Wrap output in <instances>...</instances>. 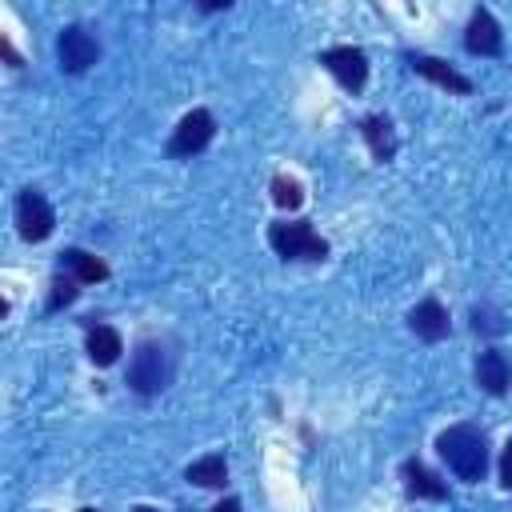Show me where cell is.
Wrapping results in <instances>:
<instances>
[{
    "label": "cell",
    "mask_w": 512,
    "mask_h": 512,
    "mask_svg": "<svg viewBox=\"0 0 512 512\" xmlns=\"http://www.w3.org/2000/svg\"><path fill=\"white\" fill-rule=\"evenodd\" d=\"M212 512H240V500H236V496H224V500H220Z\"/></svg>",
    "instance_id": "22"
},
{
    "label": "cell",
    "mask_w": 512,
    "mask_h": 512,
    "mask_svg": "<svg viewBox=\"0 0 512 512\" xmlns=\"http://www.w3.org/2000/svg\"><path fill=\"white\" fill-rule=\"evenodd\" d=\"M132 512H160V508H148V504H136Z\"/></svg>",
    "instance_id": "23"
},
{
    "label": "cell",
    "mask_w": 512,
    "mask_h": 512,
    "mask_svg": "<svg viewBox=\"0 0 512 512\" xmlns=\"http://www.w3.org/2000/svg\"><path fill=\"white\" fill-rule=\"evenodd\" d=\"M184 480H188V484H200V488H224V480H228V460H224L220 452H208V456H200V460H192V464L184 468Z\"/></svg>",
    "instance_id": "16"
},
{
    "label": "cell",
    "mask_w": 512,
    "mask_h": 512,
    "mask_svg": "<svg viewBox=\"0 0 512 512\" xmlns=\"http://www.w3.org/2000/svg\"><path fill=\"white\" fill-rule=\"evenodd\" d=\"M80 512H96V508H80Z\"/></svg>",
    "instance_id": "24"
},
{
    "label": "cell",
    "mask_w": 512,
    "mask_h": 512,
    "mask_svg": "<svg viewBox=\"0 0 512 512\" xmlns=\"http://www.w3.org/2000/svg\"><path fill=\"white\" fill-rule=\"evenodd\" d=\"M80 296V280L72 276V272H56L52 276V292H48V312H56V308H64V304H72Z\"/></svg>",
    "instance_id": "17"
},
{
    "label": "cell",
    "mask_w": 512,
    "mask_h": 512,
    "mask_svg": "<svg viewBox=\"0 0 512 512\" xmlns=\"http://www.w3.org/2000/svg\"><path fill=\"white\" fill-rule=\"evenodd\" d=\"M0 52L8 56V64H12V68H20V56H16V48H12V40H8V36L0 40Z\"/></svg>",
    "instance_id": "21"
},
{
    "label": "cell",
    "mask_w": 512,
    "mask_h": 512,
    "mask_svg": "<svg viewBox=\"0 0 512 512\" xmlns=\"http://www.w3.org/2000/svg\"><path fill=\"white\" fill-rule=\"evenodd\" d=\"M268 244L284 260H328V240L308 220H272Z\"/></svg>",
    "instance_id": "3"
},
{
    "label": "cell",
    "mask_w": 512,
    "mask_h": 512,
    "mask_svg": "<svg viewBox=\"0 0 512 512\" xmlns=\"http://www.w3.org/2000/svg\"><path fill=\"white\" fill-rule=\"evenodd\" d=\"M360 136H364L368 152H372L380 164H388V160L396 156V128H392V120H388L384 112L364 116V120H360Z\"/></svg>",
    "instance_id": "14"
},
{
    "label": "cell",
    "mask_w": 512,
    "mask_h": 512,
    "mask_svg": "<svg viewBox=\"0 0 512 512\" xmlns=\"http://www.w3.org/2000/svg\"><path fill=\"white\" fill-rule=\"evenodd\" d=\"M272 200L292 212V208L304 204V184H300L296 176H272Z\"/></svg>",
    "instance_id": "18"
},
{
    "label": "cell",
    "mask_w": 512,
    "mask_h": 512,
    "mask_svg": "<svg viewBox=\"0 0 512 512\" xmlns=\"http://www.w3.org/2000/svg\"><path fill=\"white\" fill-rule=\"evenodd\" d=\"M472 328L484 332V336H504V332H508L504 316H500L496 308H488V304H476V308H472Z\"/></svg>",
    "instance_id": "19"
},
{
    "label": "cell",
    "mask_w": 512,
    "mask_h": 512,
    "mask_svg": "<svg viewBox=\"0 0 512 512\" xmlns=\"http://www.w3.org/2000/svg\"><path fill=\"white\" fill-rule=\"evenodd\" d=\"M320 64L324 72L344 88V92H364L368 84V56L356 48V44H336V48H324L320 52Z\"/></svg>",
    "instance_id": "6"
},
{
    "label": "cell",
    "mask_w": 512,
    "mask_h": 512,
    "mask_svg": "<svg viewBox=\"0 0 512 512\" xmlns=\"http://www.w3.org/2000/svg\"><path fill=\"white\" fill-rule=\"evenodd\" d=\"M436 452L440 460L456 472V480L464 484H480L488 472V436L476 424H452L436 436Z\"/></svg>",
    "instance_id": "1"
},
{
    "label": "cell",
    "mask_w": 512,
    "mask_h": 512,
    "mask_svg": "<svg viewBox=\"0 0 512 512\" xmlns=\"http://www.w3.org/2000/svg\"><path fill=\"white\" fill-rule=\"evenodd\" d=\"M464 48L472 56H500L504 52V32L488 8H476L464 24Z\"/></svg>",
    "instance_id": "8"
},
{
    "label": "cell",
    "mask_w": 512,
    "mask_h": 512,
    "mask_svg": "<svg viewBox=\"0 0 512 512\" xmlns=\"http://www.w3.org/2000/svg\"><path fill=\"white\" fill-rule=\"evenodd\" d=\"M56 60H60V72L80 76L100 60V40L84 24H64L56 36Z\"/></svg>",
    "instance_id": "4"
},
{
    "label": "cell",
    "mask_w": 512,
    "mask_h": 512,
    "mask_svg": "<svg viewBox=\"0 0 512 512\" xmlns=\"http://www.w3.org/2000/svg\"><path fill=\"white\" fill-rule=\"evenodd\" d=\"M400 480H404V492L412 500H448V484L432 468H424L420 460H404L400 464Z\"/></svg>",
    "instance_id": "11"
},
{
    "label": "cell",
    "mask_w": 512,
    "mask_h": 512,
    "mask_svg": "<svg viewBox=\"0 0 512 512\" xmlns=\"http://www.w3.org/2000/svg\"><path fill=\"white\" fill-rule=\"evenodd\" d=\"M60 264H64V272H72L80 284H96V280L108 276V264H104L100 256L84 252V248H64V252H60Z\"/></svg>",
    "instance_id": "15"
},
{
    "label": "cell",
    "mask_w": 512,
    "mask_h": 512,
    "mask_svg": "<svg viewBox=\"0 0 512 512\" xmlns=\"http://www.w3.org/2000/svg\"><path fill=\"white\" fill-rule=\"evenodd\" d=\"M172 372H176V360H172V352L160 344V340H144V344H136V352H132V364H128V388L132 392H140V396H156V392H164L168 384H172Z\"/></svg>",
    "instance_id": "2"
},
{
    "label": "cell",
    "mask_w": 512,
    "mask_h": 512,
    "mask_svg": "<svg viewBox=\"0 0 512 512\" xmlns=\"http://www.w3.org/2000/svg\"><path fill=\"white\" fill-rule=\"evenodd\" d=\"M84 352L96 368H108L120 360L124 352V336L112 328V324H88V336H84Z\"/></svg>",
    "instance_id": "12"
},
{
    "label": "cell",
    "mask_w": 512,
    "mask_h": 512,
    "mask_svg": "<svg viewBox=\"0 0 512 512\" xmlns=\"http://www.w3.org/2000/svg\"><path fill=\"white\" fill-rule=\"evenodd\" d=\"M500 484L512 488V440L504 444V456H500Z\"/></svg>",
    "instance_id": "20"
},
{
    "label": "cell",
    "mask_w": 512,
    "mask_h": 512,
    "mask_svg": "<svg viewBox=\"0 0 512 512\" xmlns=\"http://www.w3.org/2000/svg\"><path fill=\"white\" fill-rule=\"evenodd\" d=\"M56 228V212L48 204V196L40 188H20L16 196V232L28 240V244H40L48 240Z\"/></svg>",
    "instance_id": "5"
},
{
    "label": "cell",
    "mask_w": 512,
    "mask_h": 512,
    "mask_svg": "<svg viewBox=\"0 0 512 512\" xmlns=\"http://www.w3.org/2000/svg\"><path fill=\"white\" fill-rule=\"evenodd\" d=\"M408 68L412 72H420V76H428L432 84H440V88H452V92H460V96H468L472 92V80L464 76V72H456L448 60H440V56H428V52H412L408 56Z\"/></svg>",
    "instance_id": "10"
},
{
    "label": "cell",
    "mask_w": 512,
    "mask_h": 512,
    "mask_svg": "<svg viewBox=\"0 0 512 512\" xmlns=\"http://www.w3.org/2000/svg\"><path fill=\"white\" fill-rule=\"evenodd\" d=\"M448 308L436 300V296H428V300H420L416 308H408V328H412V336L416 340H424V344H436V340H444L448 336Z\"/></svg>",
    "instance_id": "9"
},
{
    "label": "cell",
    "mask_w": 512,
    "mask_h": 512,
    "mask_svg": "<svg viewBox=\"0 0 512 512\" xmlns=\"http://www.w3.org/2000/svg\"><path fill=\"white\" fill-rule=\"evenodd\" d=\"M508 380H512V368H508V356L500 348H484L476 356V384L488 392V396H504L508 392Z\"/></svg>",
    "instance_id": "13"
},
{
    "label": "cell",
    "mask_w": 512,
    "mask_h": 512,
    "mask_svg": "<svg viewBox=\"0 0 512 512\" xmlns=\"http://www.w3.org/2000/svg\"><path fill=\"white\" fill-rule=\"evenodd\" d=\"M212 136H216V120H212V112H208V108H192V112H184L180 124L172 128L168 156H172V160L196 156V152H204V148L212 144Z\"/></svg>",
    "instance_id": "7"
}]
</instances>
